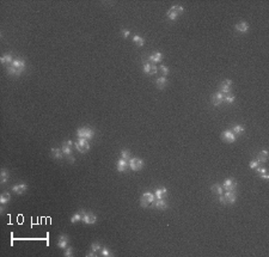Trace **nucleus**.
<instances>
[{
  "label": "nucleus",
  "mask_w": 269,
  "mask_h": 257,
  "mask_svg": "<svg viewBox=\"0 0 269 257\" xmlns=\"http://www.w3.org/2000/svg\"><path fill=\"white\" fill-rule=\"evenodd\" d=\"M77 135L79 139H85V140H91L94 136V130L89 127H80L77 130Z\"/></svg>",
  "instance_id": "f257e3e1"
},
{
  "label": "nucleus",
  "mask_w": 269,
  "mask_h": 257,
  "mask_svg": "<svg viewBox=\"0 0 269 257\" xmlns=\"http://www.w3.org/2000/svg\"><path fill=\"white\" fill-rule=\"evenodd\" d=\"M236 191L232 190V191H226L225 195H219V201L222 203V204H233L236 202Z\"/></svg>",
  "instance_id": "f03ea898"
},
{
  "label": "nucleus",
  "mask_w": 269,
  "mask_h": 257,
  "mask_svg": "<svg viewBox=\"0 0 269 257\" xmlns=\"http://www.w3.org/2000/svg\"><path fill=\"white\" fill-rule=\"evenodd\" d=\"M74 146V144L72 141H63L62 142V146H61V151L63 153V156H66L67 158H69L71 163L74 162L73 159V154H72V147Z\"/></svg>",
  "instance_id": "7ed1b4c3"
},
{
  "label": "nucleus",
  "mask_w": 269,
  "mask_h": 257,
  "mask_svg": "<svg viewBox=\"0 0 269 257\" xmlns=\"http://www.w3.org/2000/svg\"><path fill=\"white\" fill-rule=\"evenodd\" d=\"M183 12H184V7L180 6V5H175V6H172L169 10L166 16H168V18L170 20H176L178 18V16L183 13Z\"/></svg>",
  "instance_id": "20e7f679"
},
{
  "label": "nucleus",
  "mask_w": 269,
  "mask_h": 257,
  "mask_svg": "<svg viewBox=\"0 0 269 257\" xmlns=\"http://www.w3.org/2000/svg\"><path fill=\"white\" fill-rule=\"evenodd\" d=\"M81 214H83V218H81V221L86 225H92L97 221V217L94 215L92 212H85L84 209H81Z\"/></svg>",
  "instance_id": "39448f33"
},
{
  "label": "nucleus",
  "mask_w": 269,
  "mask_h": 257,
  "mask_svg": "<svg viewBox=\"0 0 269 257\" xmlns=\"http://www.w3.org/2000/svg\"><path fill=\"white\" fill-rule=\"evenodd\" d=\"M74 147L80 153H86L89 149H90V144L85 139H79L77 142H74Z\"/></svg>",
  "instance_id": "423d86ee"
},
{
  "label": "nucleus",
  "mask_w": 269,
  "mask_h": 257,
  "mask_svg": "<svg viewBox=\"0 0 269 257\" xmlns=\"http://www.w3.org/2000/svg\"><path fill=\"white\" fill-rule=\"evenodd\" d=\"M155 194H152V193H145V194H142L141 199H140V204H141V207H148L151 203L155 202Z\"/></svg>",
  "instance_id": "0eeeda50"
},
{
  "label": "nucleus",
  "mask_w": 269,
  "mask_h": 257,
  "mask_svg": "<svg viewBox=\"0 0 269 257\" xmlns=\"http://www.w3.org/2000/svg\"><path fill=\"white\" fill-rule=\"evenodd\" d=\"M128 165H129V169L133 171H140L144 168V162L140 158H130Z\"/></svg>",
  "instance_id": "6e6552de"
},
{
  "label": "nucleus",
  "mask_w": 269,
  "mask_h": 257,
  "mask_svg": "<svg viewBox=\"0 0 269 257\" xmlns=\"http://www.w3.org/2000/svg\"><path fill=\"white\" fill-rule=\"evenodd\" d=\"M221 139L225 142H227V144H233L237 140V135L232 130H225V132H222Z\"/></svg>",
  "instance_id": "1a4fd4ad"
},
{
  "label": "nucleus",
  "mask_w": 269,
  "mask_h": 257,
  "mask_svg": "<svg viewBox=\"0 0 269 257\" xmlns=\"http://www.w3.org/2000/svg\"><path fill=\"white\" fill-rule=\"evenodd\" d=\"M142 71L146 73L147 75H153L157 73V71H158V68L155 66V63H152V62H146V63H144V66H142Z\"/></svg>",
  "instance_id": "9d476101"
},
{
  "label": "nucleus",
  "mask_w": 269,
  "mask_h": 257,
  "mask_svg": "<svg viewBox=\"0 0 269 257\" xmlns=\"http://www.w3.org/2000/svg\"><path fill=\"white\" fill-rule=\"evenodd\" d=\"M222 189L225 191H232V190H236V187H237V183L233 178H227L225 179L224 183H222Z\"/></svg>",
  "instance_id": "9b49d317"
},
{
  "label": "nucleus",
  "mask_w": 269,
  "mask_h": 257,
  "mask_svg": "<svg viewBox=\"0 0 269 257\" xmlns=\"http://www.w3.org/2000/svg\"><path fill=\"white\" fill-rule=\"evenodd\" d=\"M12 66H13L17 71H19L20 73H23L24 69H25L27 63H25V60H24V59H14L13 62H12Z\"/></svg>",
  "instance_id": "f8f14e48"
},
{
  "label": "nucleus",
  "mask_w": 269,
  "mask_h": 257,
  "mask_svg": "<svg viewBox=\"0 0 269 257\" xmlns=\"http://www.w3.org/2000/svg\"><path fill=\"white\" fill-rule=\"evenodd\" d=\"M28 190V185L25 183H19V184H14L12 187V191L16 195H22Z\"/></svg>",
  "instance_id": "ddd939ff"
},
{
  "label": "nucleus",
  "mask_w": 269,
  "mask_h": 257,
  "mask_svg": "<svg viewBox=\"0 0 269 257\" xmlns=\"http://www.w3.org/2000/svg\"><path fill=\"white\" fill-rule=\"evenodd\" d=\"M231 86H232V80L225 79L220 84V86H219V90H220L219 92H221V93H229L230 91H231Z\"/></svg>",
  "instance_id": "4468645a"
},
{
  "label": "nucleus",
  "mask_w": 269,
  "mask_h": 257,
  "mask_svg": "<svg viewBox=\"0 0 269 257\" xmlns=\"http://www.w3.org/2000/svg\"><path fill=\"white\" fill-rule=\"evenodd\" d=\"M68 242H69V239L66 234H61L60 237L58 238V242H56V245H58V248H60V249H66L68 246Z\"/></svg>",
  "instance_id": "2eb2a0df"
},
{
  "label": "nucleus",
  "mask_w": 269,
  "mask_h": 257,
  "mask_svg": "<svg viewBox=\"0 0 269 257\" xmlns=\"http://www.w3.org/2000/svg\"><path fill=\"white\" fill-rule=\"evenodd\" d=\"M224 102V93L221 92H215L214 95L212 96V104L214 107H219Z\"/></svg>",
  "instance_id": "dca6fc26"
},
{
  "label": "nucleus",
  "mask_w": 269,
  "mask_h": 257,
  "mask_svg": "<svg viewBox=\"0 0 269 257\" xmlns=\"http://www.w3.org/2000/svg\"><path fill=\"white\" fill-rule=\"evenodd\" d=\"M129 168V165H128V160L126 159H119L117 160V164H116V170L119 171V172H124V171H127V169Z\"/></svg>",
  "instance_id": "f3484780"
},
{
  "label": "nucleus",
  "mask_w": 269,
  "mask_h": 257,
  "mask_svg": "<svg viewBox=\"0 0 269 257\" xmlns=\"http://www.w3.org/2000/svg\"><path fill=\"white\" fill-rule=\"evenodd\" d=\"M235 29L238 33H246L249 30V24L246 22H238L235 25Z\"/></svg>",
  "instance_id": "a211bd4d"
},
{
  "label": "nucleus",
  "mask_w": 269,
  "mask_h": 257,
  "mask_svg": "<svg viewBox=\"0 0 269 257\" xmlns=\"http://www.w3.org/2000/svg\"><path fill=\"white\" fill-rule=\"evenodd\" d=\"M163 60V54H161L160 52H155L152 55H150L148 56V61L150 62H155V63H157V62H160V61Z\"/></svg>",
  "instance_id": "6ab92c4d"
},
{
  "label": "nucleus",
  "mask_w": 269,
  "mask_h": 257,
  "mask_svg": "<svg viewBox=\"0 0 269 257\" xmlns=\"http://www.w3.org/2000/svg\"><path fill=\"white\" fill-rule=\"evenodd\" d=\"M13 60L14 59L12 58V55L11 54H5L0 58V62H1L3 65H5V66H10V65H12Z\"/></svg>",
  "instance_id": "aec40b11"
},
{
  "label": "nucleus",
  "mask_w": 269,
  "mask_h": 257,
  "mask_svg": "<svg viewBox=\"0 0 269 257\" xmlns=\"http://www.w3.org/2000/svg\"><path fill=\"white\" fill-rule=\"evenodd\" d=\"M155 207L157 209L160 210H165L168 208V202L164 200V199H159V200H155Z\"/></svg>",
  "instance_id": "412c9836"
},
{
  "label": "nucleus",
  "mask_w": 269,
  "mask_h": 257,
  "mask_svg": "<svg viewBox=\"0 0 269 257\" xmlns=\"http://www.w3.org/2000/svg\"><path fill=\"white\" fill-rule=\"evenodd\" d=\"M168 195V190L166 188H158L155 193V200H159V199H164V197Z\"/></svg>",
  "instance_id": "4be33fe9"
},
{
  "label": "nucleus",
  "mask_w": 269,
  "mask_h": 257,
  "mask_svg": "<svg viewBox=\"0 0 269 257\" xmlns=\"http://www.w3.org/2000/svg\"><path fill=\"white\" fill-rule=\"evenodd\" d=\"M155 85H157V88H159V90H163V88L168 85V80H166V78H165V77H160V78H158V79L155 80Z\"/></svg>",
  "instance_id": "5701e85b"
},
{
  "label": "nucleus",
  "mask_w": 269,
  "mask_h": 257,
  "mask_svg": "<svg viewBox=\"0 0 269 257\" xmlns=\"http://www.w3.org/2000/svg\"><path fill=\"white\" fill-rule=\"evenodd\" d=\"M267 159H268V152L266 151V149H263V151H261L260 153H258V156H257V162L260 163H266L267 162Z\"/></svg>",
  "instance_id": "b1692460"
},
{
  "label": "nucleus",
  "mask_w": 269,
  "mask_h": 257,
  "mask_svg": "<svg viewBox=\"0 0 269 257\" xmlns=\"http://www.w3.org/2000/svg\"><path fill=\"white\" fill-rule=\"evenodd\" d=\"M8 171L5 169H3L1 171H0V182H1V184H6L7 181H8Z\"/></svg>",
  "instance_id": "393cba45"
},
{
  "label": "nucleus",
  "mask_w": 269,
  "mask_h": 257,
  "mask_svg": "<svg viewBox=\"0 0 269 257\" xmlns=\"http://www.w3.org/2000/svg\"><path fill=\"white\" fill-rule=\"evenodd\" d=\"M6 71H7V74L8 75H12V77H19L22 73H20L19 71H17L16 68L12 66V65H10V66H7L6 67Z\"/></svg>",
  "instance_id": "a878e982"
},
{
  "label": "nucleus",
  "mask_w": 269,
  "mask_h": 257,
  "mask_svg": "<svg viewBox=\"0 0 269 257\" xmlns=\"http://www.w3.org/2000/svg\"><path fill=\"white\" fill-rule=\"evenodd\" d=\"M52 156H53L55 159H62V158H63V153H62L61 149L53 147V149H52Z\"/></svg>",
  "instance_id": "bb28decb"
},
{
  "label": "nucleus",
  "mask_w": 269,
  "mask_h": 257,
  "mask_svg": "<svg viewBox=\"0 0 269 257\" xmlns=\"http://www.w3.org/2000/svg\"><path fill=\"white\" fill-rule=\"evenodd\" d=\"M211 190L214 193V194H216V195H222V193H224V189H222V187H221V184H213L212 187H211Z\"/></svg>",
  "instance_id": "cd10ccee"
},
{
  "label": "nucleus",
  "mask_w": 269,
  "mask_h": 257,
  "mask_svg": "<svg viewBox=\"0 0 269 257\" xmlns=\"http://www.w3.org/2000/svg\"><path fill=\"white\" fill-rule=\"evenodd\" d=\"M10 200H11V195H10V193H3L1 194V196H0V203L1 204H7V203L10 202Z\"/></svg>",
  "instance_id": "c85d7f7f"
},
{
  "label": "nucleus",
  "mask_w": 269,
  "mask_h": 257,
  "mask_svg": "<svg viewBox=\"0 0 269 257\" xmlns=\"http://www.w3.org/2000/svg\"><path fill=\"white\" fill-rule=\"evenodd\" d=\"M231 130L235 133L236 135H241V134H243V133H244L245 128H244V126H242V124H236L235 127L231 129Z\"/></svg>",
  "instance_id": "c756f323"
},
{
  "label": "nucleus",
  "mask_w": 269,
  "mask_h": 257,
  "mask_svg": "<svg viewBox=\"0 0 269 257\" xmlns=\"http://www.w3.org/2000/svg\"><path fill=\"white\" fill-rule=\"evenodd\" d=\"M236 99V96L233 93H226V95L224 96V102L225 103H227V104H232Z\"/></svg>",
  "instance_id": "7c9ffc66"
},
{
  "label": "nucleus",
  "mask_w": 269,
  "mask_h": 257,
  "mask_svg": "<svg viewBox=\"0 0 269 257\" xmlns=\"http://www.w3.org/2000/svg\"><path fill=\"white\" fill-rule=\"evenodd\" d=\"M133 42H134L138 47H142V46H144V43H145V40L142 38L141 36H139V35H135L134 37H133Z\"/></svg>",
  "instance_id": "2f4dec72"
},
{
  "label": "nucleus",
  "mask_w": 269,
  "mask_h": 257,
  "mask_svg": "<svg viewBox=\"0 0 269 257\" xmlns=\"http://www.w3.org/2000/svg\"><path fill=\"white\" fill-rule=\"evenodd\" d=\"M81 218H83V214H81V212H78V213L73 214V217L71 218V223H72V224L78 223V221H80V220H81Z\"/></svg>",
  "instance_id": "473e14b6"
},
{
  "label": "nucleus",
  "mask_w": 269,
  "mask_h": 257,
  "mask_svg": "<svg viewBox=\"0 0 269 257\" xmlns=\"http://www.w3.org/2000/svg\"><path fill=\"white\" fill-rule=\"evenodd\" d=\"M101 254H102V256H103V257H110V256H113L111 251L109 250V249H107V248H103V249H101Z\"/></svg>",
  "instance_id": "72a5a7b5"
},
{
  "label": "nucleus",
  "mask_w": 269,
  "mask_h": 257,
  "mask_svg": "<svg viewBox=\"0 0 269 257\" xmlns=\"http://www.w3.org/2000/svg\"><path fill=\"white\" fill-rule=\"evenodd\" d=\"M101 250V244L98 243V242H94V243L91 244V251H94V252H97V251Z\"/></svg>",
  "instance_id": "f704fd0d"
},
{
  "label": "nucleus",
  "mask_w": 269,
  "mask_h": 257,
  "mask_svg": "<svg viewBox=\"0 0 269 257\" xmlns=\"http://www.w3.org/2000/svg\"><path fill=\"white\" fill-rule=\"evenodd\" d=\"M63 256L65 257L73 256V248H72V246H67V248H66V251H65V254H63Z\"/></svg>",
  "instance_id": "c9c22d12"
},
{
  "label": "nucleus",
  "mask_w": 269,
  "mask_h": 257,
  "mask_svg": "<svg viewBox=\"0 0 269 257\" xmlns=\"http://www.w3.org/2000/svg\"><path fill=\"white\" fill-rule=\"evenodd\" d=\"M121 158L122 159H126V160H128L129 158H130V152L129 151H127V149H123L121 152Z\"/></svg>",
  "instance_id": "e433bc0d"
},
{
  "label": "nucleus",
  "mask_w": 269,
  "mask_h": 257,
  "mask_svg": "<svg viewBox=\"0 0 269 257\" xmlns=\"http://www.w3.org/2000/svg\"><path fill=\"white\" fill-rule=\"evenodd\" d=\"M159 68H160L161 73H163V77H165V75L169 74V67H168V66H164V65H161Z\"/></svg>",
  "instance_id": "4c0bfd02"
},
{
  "label": "nucleus",
  "mask_w": 269,
  "mask_h": 257,
  "mask_svg": "<svg viewBox=\"0 0 269 257\" xmlns=\"http://www.w3.org/2000/svg\"><path fill=\"white\" fill-rule=\"evenodd\" d=\"M249 166H250V169L256 170L257 168H258V166H260V163L257 162V160H252V162H250Z\"/></svg>",
  "instance_id": "58836bf2"
},
{
  "label": "nucleus",
  "mask_w": 269,
  "mask_h": 257,
  "mask_svg": "<svg viewBox=\"0 0 269 257\" xmlns=\"http://www.w3.org/2000/svg\"><path fill=\"white\" fill-rule=\"evenodd\" d=\"M257 172H258V174H260V175H263V174H267V169H266V168H260V166H258V168H257Z\"/></svg>",
  "instance_id": "ea45409f"
},
{
  "label": "nucleus",
  "mask_w": 269,
  "mask_h": 257,
  "mask_svg": "<svg viewBox=\"0 0 269 257\" xmlns=\"http://www.w3.org/2000/svg\"><path fill=\"white\" fill-rule=\"evenodd\" d=\"M129 35H130V31H129V30H126V29L122 30V36H123L124 38H127Z\"/></svg>",
  "instance_id": "a19ab883"
},
{
  "label": "nucleus",
  "mask_w": 269,
  "mask_h": 257,
  "mask_svg": "<svg viewBox=\"0 0 269 257\" xmlns=\"http://www.w3.org/2000/svg\"><path fill=\"white\" fill-rule=\"evenodd\" d=\"M86 256H89V257L96 256V252H94V251H91V250H90V252H88V254H86Z\"/></svg>",
  "instance_id": "79ce46f5"
},
{
  "label": "nucleus",
  "mask_w": 269,
  "mask_h": 257,
  "mask_svg": "<svg viewBox=\"0 0 269 257\" xmlns=\"http://www.w3.org/2000/svg\"><path fill=\"white\" fill-rule=\"evenodd\" d=\"M261 178H263V179H269V176L267 174H263V175H261Z\"/></svg>",
  "instance_id": "37998d69"
}]
</instances>
